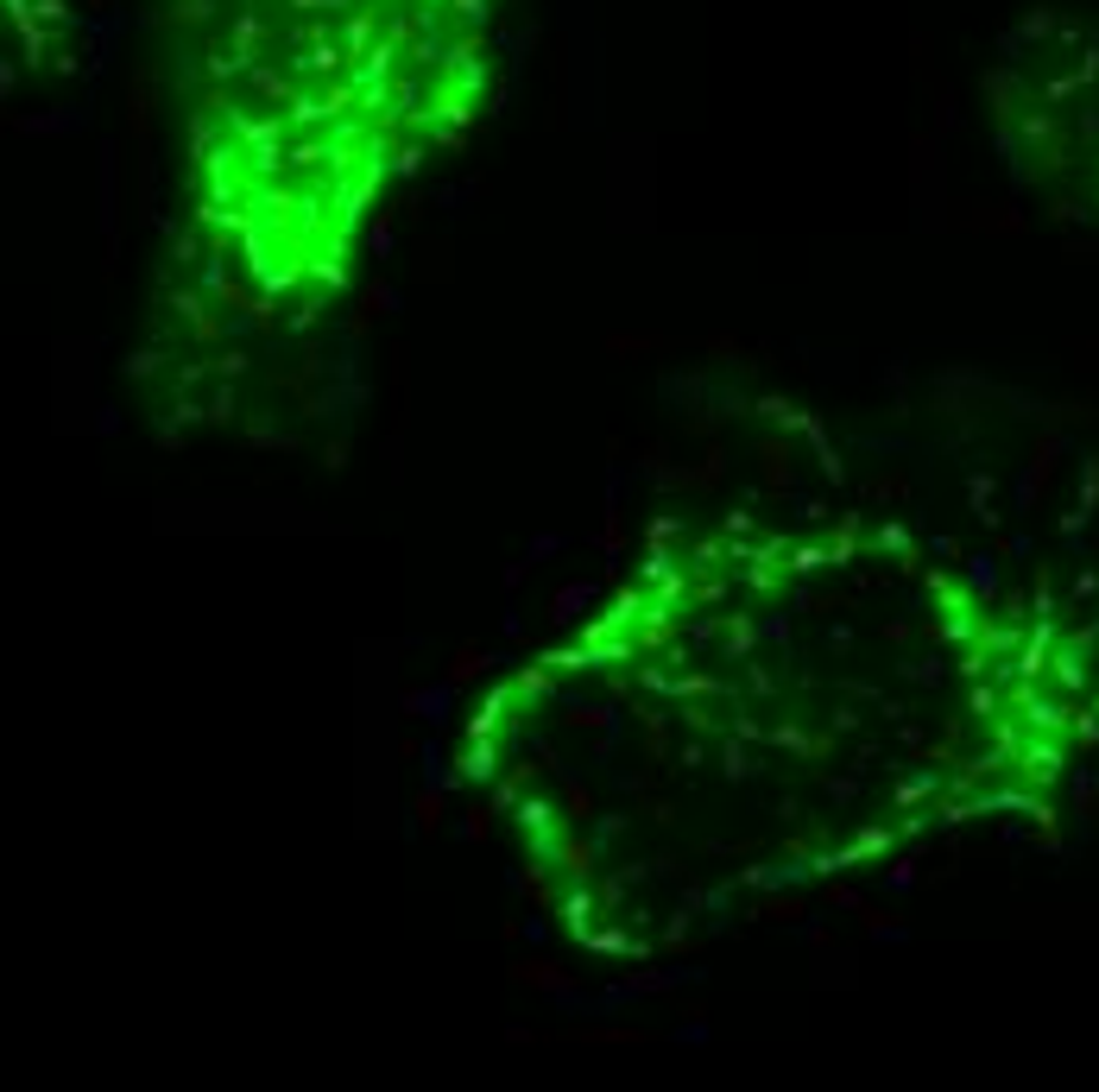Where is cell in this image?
<instances>
[{
	"label": "cell",
	"instance_id": "cell-1",
	"mask_svg": "<svg viewBox=\"0 0 1099 1092\" xmlns=\"http://www.w3.org/2000/svg\"><path fill=\"white\" fill-rule=\"evenodd\" d=\"M455 783L576 960L663 966L1099 790V537L784 493L658 518L493 670Z\"/></svg>",
	"mask_w": 1099,
	"mask_h": 1092
},
{
	"label": "cell",
	"instance_id": "cell-2",
	"mask_svg": "<svg viewBox=\"0 0 1099 1092\" xmlns=\"http://www.w3.org/2000/svg\"><path fill=\"white\" fill-rule=\"evenodd\" d=\"M506 0H183V285L241 335L341 303L379 216L493 95Z\"/></svg>",
	"mask_w": 1099,
	"mask_h": 1092
}]
</instances>
